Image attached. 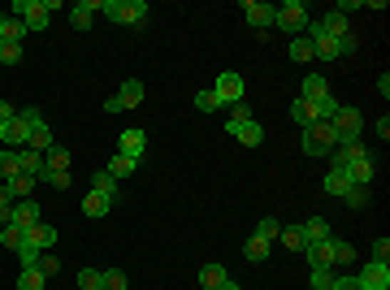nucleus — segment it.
Instances as JSON below:
<instances>
[{"mask_svg": "<svg viewBox=\"0 0 390 290\" xmlns=\"http://www.w3.org/2000/svg\"><path fill=\"white\" fill-rule=\"evenodd\" d=\"M329 126H334L339 147H351V143H360V135H364V113L351 108V104H339V113L329 118Z\"/></svg>", "mask_w": 390, "mask_h": 290, "instance_id": "nucleus-1", "label": "nucleus"}, {"mask_svg": "<svg viewBox=\"0 0 390 290\" xmlns=\"http://www.w3.org/2000/svg\"><path fill=\"white\" fill-rule=\"evenodd\" d=\"M100 14L113 26H143L148 5H143V0H100Z\"/></svg>", "mask_w": 390, "mask_h": 290, "instance_id": "nucleus-2", "label": "nucleus"}, {"mask_svg": "<svg viewBox=\"0 0 390 290\" xmlns=\"http://www.w3.org/2000/svg\"><path fill=\"white\" fill-rule=\"evenodd\" d=\"M308 22H312V14L299 5V0H287V5H277V18H273V26H277V31H287L291 39H295V35H304V31H308Z\"/></svg>", "mask_w": 390, "mask_h": 290, "instance_id": "nucleus-3", "label": "nucleus"}, {"mask_svg": "<svg viewBox=\"0 0 390 290\" xmlns=\"http://www.w3.org/2000/svg\"><path fill=\"white\" fill-rule=\"evenodd\" d=\"M334 147H339V139H334V126H329V122L304 126V152H308V156H329Z\"/></svg>", "mask_w": 390, "mask_h": 290, "instance_id": "nucleus-4", "label": "nucleus"}, {"mask_svg": "<svg viewBox=\"0 0 390 290\" xmlns=\"http://www.w3.org/2000/svg\"><path fill=\"white\" fill-rule=\"evenodd\" d=\"M212 91H217L221 108H235V104H243V74H235V70H221V74H217V83H212Z\"/></svg>", "mask_w": 390, "mask_h": 290, "instance_id": "nucleus-5", "label": "nucleus"}, {"mask_svg": "<svg viewBox=\"0 0 390 290\" xmlns=\"http://www.w3.org/2000/svg\"><path fill=\"white\" fill-rule=\"evenodd\" d=\"M226 135H235L243 147H260L265 143V126L256 118H226Z\"/></svg>", "mask_w": 390, "mask_h": 290, "instance_id": "nucleus-6", "label": "nucleus"}, {"mask_svg": "<svg viewBox=\"0 0 390 290\" xmlns=\"http://www.w3.org/2000/svg\"><path fill=\"white\" fill-rule=\"evenodd\" d=\"M14 18L26 22V31H48V9H43V0H14Z\"/></svg>", "mask_w": 390, "mask_h": 290, "instance_id": "nucleus-7", "label": "nucleus"}, {"mask_svg": "<svg viewBox=\"0 0 390 290\" xmlns=\"http://www.w3.org/2000/svg\"><path fill=\"white\" fill-rule=\"evenodd\" d=\"M343 173L351 178V187H369V182H373V173H377V165H373V152H369V147H360V156H351Z\"/></svg>", "mask_w": 390, "mask_h": 290, "instance_id": "nucleus-8", "label": "nucleus"}, {"mask_svg": "<svg viewBox=\"0 0 390 290\" xmlns=\"http://www.w3.org/2000/svg\"><path fill=\"white\" fill-rule=\"evenodd\" d=\"M277 18V5H265V0H243V22L252 31H269Z\"/></svg>", "mask_w": 390, "mask_h": 290, "instance_id": "nucleus-9", "label": "nucleus"}, {"mask_svg": "<svg viewBox=\"0 0 390 290\" xmlns=\"http://www.w3.org/2000/svg\"><path fill=\"white\" fill-rule=\"evenodd\" d=\"M31 113H35V108H22L18 118L5 126V139H0V143L14 147V152H22V147H26V135H31Z\"/></svg>", "mask_w": 390, "mask_h": 290, "instance_id": "nucleus-10", "label": "nucleus"}, {"mask_svg": "<svg viewBox=\"0 0 390 290\" xmlns=\"http://www.w3.org/2000/svg\"><path fill=\"white\" fill-rule=\"evenodd\" d=\"M356 281H360L364 290H390V264H381V260H369V264L356 273Z\"/></svg>", "mask_w": 390, "mask_h": 290, "instance_id": "nucleus-11", "label": "nucleus"}, {"mask_svg": "<svg viewBox=\"0 0 390 290\" xmlns=\"http://www.w3.org/2000/svg\"><path fill=\"white\" fill-rule=\"evenodd\" d=\"M118 152H122V156H135V160H143V152H148V135H143L139 126H126V130L118 135Z\"/></svg>", "mask_w": 390, "mask_h": 290, "instance_id": "nucleus-12", "label": "nucleus"}, {"mask_svg": "<svg viewBox=\"0 0 390 290\" xmlns=\"http://www.w3.org/2000/svg\"><path fill=\"white\" fill-rule=\"evenodd\" d=\"M52 143H57V139H52V126L39 118V113H31V135H26V147H31V152H48Z\"/></svg>", "mask_w": 390, "mask_h": 290, "instance_id": "nucleus-13", "label": "nucleus"}, {"mask_svg": "<svg viewBox=\"0 0 390 290\" xmlns=\"http://www.w3.org/2000/svg\"><path fill=\"white\" fill-rule=\"evenodd\" d=\"M57 225H48V221H35L31 229H26V243H35L39 252H52V247H57Z\"/></svg>", "mask_w": 390, "mask_h": 290, "instance_id": "nucleus-14", "label": "nucleus"}, {"mask_svg": "<svg viewBox=\"0 0 390 290\" xmlns=\"http://www.w3.org/2000/svg\"><path fill=\"white\" fill-rule=\"evenodd\" d=\"M299 256H308L312 269H334V239H325V243H308Z\"/></svg>", "mask_w": 390, "mask_h": 290, "instance_id": "nucleus-15", "label": "nucleus"}, {"mask_svg": "<svg viewBox=\"0 0 390 290\" xmlns=\"http://www.w3.org/2000/svg\"><path fill=\"white\" fill-rule=\"evenodd\" d=\"M108 212H113V200H108V195H100V191H87V195H83V217L100 221V217H108Z\"/></svg>", "mask_w": 390, "mask_h": 290, "instance_id": "nucleus-16", "label": "nucleus"}, {"mask_svg": "<svg viewBox=\"0 0 390 290\" xmlns=\"http://www.w3.org/2000/svg\"><path fill=\"white\" fill-rule=\"evenodd\" d=\"M35 221H39V204H35V195H31V200H14V221H9V225L31 229Z\"/></svg>", "mask_w": 390, "mask_h": 290, "instance_id": "nucleus-17", "label": "nucleus"}, {"mask_svg": "<svg viewBox=\"0 0 390 290\" xmlns=\"http://www.w3.org/2000/svg\"><path fill=\"white\" fill-rule=\"evenodd\" d=\"M91 14H100V0H78L70 9V26L74 31H91Z\"/></svg>", "mask_w": 390, "mask_h": 290, "instance_id": "nucleus-18", "label": "nucleus"}, {"mask_svg": "<svg viewBox=\"0 0 390 290\" xmlns=\"http://www.w3.org/2000/svg\"><path fill=\"white\" fill-rule=\"evenodd\" d=\"M299 229H304V243H325V239H334V229H329L325 217H308Z\"/></svg>", "mask_w": 390, "mask_h": 290, "instance_id": "nucleus-19", "label": "nucleus"}, {"mask_svg": "<svg viewBox=\"0 0 390 290\" xmlns=\"http://www.w3.org/2000/svg\"><path fill=\"white\" fill-rule=\"evenodd\" d=\"M312 56H317V61H339V56H347L343 52V39H312Z\"/></svg>", "mask_w": 390, "mask_h": 290, "instance_id": "nucleus-20", "label": "nucleus"}, {"mask_svg": "<svg viewBox=\"0 0 390 290\" xmlns=\"http://www.w3.org/2000/svg\"><path fill=\"white\" fill-rule=\"evenodd\" d=\"M321 187H325V191H329L334 200H343V195L351 191V178H347V173H343V169H329V173H325V178H321Z\"/></svg>", "mask_w": 390, "mask_h": 290, "instance_id": "nucleus-21", "label": "nucleus"}, {"mask_svg": "<svg viewBox=\"0 0 390 290\" xmlns=\"http://www.w3.org/2000/svg\"><path fill=\"white\" fill-rule=\"evenodd\" d=\"M329 95V78H321V74H312V78H304V87H299V100H308V104H317V100H325Z\"/></svg>", "mask_w": 390, "mask_h": 290, "instance_id": "nucleus-22", "label": "nucleus"}, {"mask_svg": "<svg viewBox=\"0 0 390 290\" xmlns=\"http://www.w3.org/2000/svg\"><path fill=\"white\" fill-rule=\"evenodd\" d=\"M304 104H308V100H304ZM334 113H339V95H334V91H329L325 100H317V104H308V118H312V122H329V118H334Z\"/></svg>", "mask_w": 390, "mask_h": 290, "instance_id": "nucleus-23", "label": "nucleus"}, {"mask_svg": "<svg viewBox=\"0 0 390 290\" xmlns=\"http://www.w3.org/2000/svg\"><path fill=\"white\" fill-rule=\"evenodd\" d=\"M104 169H108V173H113V178L122 182V178H130V173L139 169V160H135V156H122V152H113V156H108V165H104Z\"/></svg>", "mask_w": 390, "mask_h": 290, "instance_id": "nucleus-24", "label": "nucleus"}, {"mask_svg": "<svg viewBox=\"0 0 390 290\" xmlns=\"http://www.w3.org/2000/svg\"><path fill=\"white\" fill-rule=\"evenodd\" d=\"M143 95H148V91H143V83H139V78H126V83H122V91H118V100H122L126 108H139V104H143Z\"/></svg>", "mask_w": 390, "mask_h": 290, "instance_id": "nucleus-25", "label": "nucleus"}, {"mask_svg": "<svg viewBox=\"0 0 390 290\" xmlns=\"http://www.w3.org/2000/svg\"><path fill=\"white\" fill-rule=\"evenodd\" d=\"M91 191H100V195H108V200H118V178L108 169H96L91 173Z\"/></svg>", "mask_w": 390, "mask_h": 290, "instance_id": "nucleus-26", "label": "nucleus"}, {"mask_svg": "<svg viewBox=\"0 0 390 290\" xmlns=\"http://www.w3.org/2000/svg\"><path fill=\"white\" fill-rule=\"evenodd\" d=\"M287 56H291V61H295V66H304V61H312V39H308V35H295V39L287 43Z\"/></svg>", "mask_w": 390, "mask_h": 290, "instance_id": "nucleus-27", "label": "nucleus"}, {"mask_svg": "<svg viewBox=\"0 0 390 290\" xmlns=\"http://www.w3.org/2000/svg\"><path fill=\"white\" fill-rule=\"evenodd\" d=\"M277 243H282L287 252H304L308 243H304V229L299 225H282V229H277Z\"/></svg>", "mask_w": 390, "mask_h": 290, "instance_id": "nucleus-28", "label": "nucleus"}, {"mask_svg": "<svg viewBox=\"0 0 390 290\" xmlns=\"http://www.w3.org/2000/svg\"><path fill=\"white\" fill-rule=\"evenodd\" d=\"M18 169H22V173H31V178H39V173H43V152L22 147V152H18Z\"/></svg>", "mask_w": 390, "mask_h": 290, "instance_id": "nucleus-29", "label": "nucleus"}, {"mask_svg": "<svg viewBox=\"0 0 390 290\" xmlns=\"http://www.w3.org/2000/svg\"><path fill=\"white\" fill-rule=\"evenodd\" d=\"M22 243H26V229H22V225H0V247L18 252Z\"/></svg>", "mask_w": 390, "mask_h": 290, "instance_id": "nucleus-30", "label": "nucleus"}, {"mask_svg": "<svg viewBox=\"0 0 390 290\" xmlns=\"http://www.w3.org/2000/svg\"><path fill=\"white\" fill-rule=\"evenodd\" d=\"M226 277H230V273L221 269V264H204V269H200V286H204V290H217Z\"/></svg>", "mask_w": 390, "mask_h": 290, "instance_id": "nucleus-31", "label": "nucleus"}, {"mask_svg": "<svg viewBox=\"0 0 390 290\" xmlns=\"http://www.w3.org/2000/svg\"><path fill=\"white\" fill-rule=\"evenodd\" d=\"M277 229H282V221H277V217H260L252 234H256V239H265V243H277Z\"/></svg>", "mask_w": 390, "mask_h": 290, "instance_id": "nucleus-32", "label": "nucleus"}, {"mask_svg": "<svg viewBox=\"0 0 390 290\" xmlns=\"http://www.w3.org/2000/svg\"><path fill=\"white\" fill-rule=\"evenodd\" d=\"M43 165H48V169H70V147L52 143V147L43 152Z\"/></svg>", "mask_w": 390, "mask_h": 290, "instance_id": "nucleus-33", "label": "nucleus"}, {"mask_svg": "<svg viewBox=\"0 0 390 290\" xmlns=\"http://www.w3.org/2000/svg\"><path fill=\"white\" fill-rule=\"evenodd\" d=\"M39 182H48V187H57V191H70V169H48V165H43V173H39Z\"/></svg>", "mask_w": 390, "mask_h": 290, "instance_id": "nucleus-34", "label": "nucleus"}, {"mask_svg": "<svg viewBox=\"0 0 390 290\" xmlns=\"http://www.w3.org/2000/svg\"><path fill=\"white\" fill-rule=\"evenodd\" d=\"M18 173H22V169H18V152H14V147L0 152V182H14Z\"/></svg>", "mask_w": 390, "mask_h": 290, "instance_id": "nucleus-35", "label": "nucleus"}, {"mask_svg": "<svg viewBox=\"0 0 390 290\" xmlns=\"http://www.w3.org/2000/svg\"><path fill=\"white\" fill-rule=\"evenodd\" d=\"M100 290H130V281H126L122 269H104L100 273Z\"/></svg>", "mask_w": 390, "mask_h": 290, "instance_id": "nucleus-36", "label": "nucleus"}, {"mask_svg": "<svg viewBox=\"0 0 390 290\" xmlns=\"http://www.w3.org/2000/svg\"><path fill=\"white\" fill-rule=\"evenodd\" d=\"M43 286H48V277L39 269H22L18 273V290H43Z\"/></svg>", "mask_w": 390, "mask_h": 290, "instance_id": "nucleus-37", "label": "nucleus"}, {"mask_svg": "<svg viewBox=\"0 0 390 290\" xmlns=\"http://www.w3.org/2000/svg\"><path fill=\"white\" fill-rule=\"evenodd\" d=\"M35 182H39V178H31V173H18V178L9 182V187H14V200H31V195H35Z\"/></svg>", "mask_w": 390, "mask_h": 290, "instance_id": "nucleus-38", "label": "nucleus"}, {"mask_svg": "<svg viewBox=\"0 0 390 290\" xmlns=\"http://www.w3.org/2000/svg\"><path fill=\"white\" fill-rule=\"evenodd\" d=\"M269 252H273V243H265V239H256V234L247 239V260H252V264H260V260H269Z\"/></svg>", "mask_w": 390, "mask_h": 290, "instance_id": "nucleus-39", "label": "nucleus"}, {"mask_svg": "<svg viewBox=\"0 0 390 290\" xmlns=\"http://www.w3.org/2000/svg\"><path fill=\"white\" fill-rule=\"evenodd\" d=\"M356 260V247L347 243V239H334V269H339V264H351Z\"/></svg>", "mask_w": 390, "mask_h": 290, "instance_id": "nucleus-40", "label": "nucleus"}, {"mask_svg": "<svg viewBox=\"0 0 390 290\" xmlns=\"http://www.w3.org/2000/svg\"><path fill=\"white\" fill-rule=\"evenodd\" d=\"M14 256H18V264H22V269H35V264H39V256H43V252H39V247H35V243H22V247H18V252H14Z\"/></svg>", "mask_w": 390, "mask_h": 290, "instance_id": "nucleus-41", "label": "nucleus"}, {"mask_svg": "<svg viewBox=\"0 0 390 290\" xmlns=\"http://www.w3.org/2000/svg\"><path fill=\"white\" fill-rule=\"evenodd\" d=\"M195 108H200V113H217V108H221L217 91H212V87H208V91H200V95H195Z\"/></svg>", "mask_w": 390, "mask_h": 290, "instance_id": "nucleus-42", "label": "nucleus"}, {"mask_svg": "<svg viewBox=\"0 0 390 290\" xmlns=\"http://www.w3.org/2000/svg\"><path fill=\"white\" fill-rule=\"evenodd\" d=\"M22 61V43H0V66H18Z\"/></svg>", "mask_w": 390, "mask_h": 290, "instance_id": "nucleus-43", "label": "nucleus"}, {"mask_svg": "<svg viewBox=\"0 0 390 290\" xmlns=\"http://www.w3.org/2000/svg\"><path fill=\"white\" fill-rule=\"evenodd\" d=\"M334 277H339V269H312V290H329Z\"/></svg>", "mask_w": 390, "mask_h": 290, "instance_id": "nucleus-44", "label": "nucleus"}, {"mask_svg": "<svg viewBox=\"0 0 390 290\" xmlns=\"http://www.w3.org/2000/svg\"><path fill=\"white\" fill-rule=\"evenodd\" d=\"M35 269H39V273H43V277H57V273H61V260H57V256H48V252H43V256H39V264H35Z\"/></svg>", "mask_w": 390, "mask_h": 290, "instance_id": "nucleus-45", "label": "nucleus"}, {"mask_svg": "<svg viewBox=\"0 0 390 290\" xmlns=\"http://www.w3.org/2000/svg\"><path fill=\"white\" fill-rule=\"evenodd\" d=\"M291 118H295V122H299V130H304V126H312V118H308V104H304V100H299V95H295V100H291Z\"/></svg>", "mask_w": 390, "mask_h": 290, "instance_id": "nucleus-46", "label": "nucleus"}, {"mask_svg": "<svg viewBox=\"0 0 390 290\" xmlns=\"http://www.w3.org/2000/svg\"><path fill=\"white\" fill-rule=\"evenodd\" d=\"M329 290H364V286L356 281V273H339V277L329 281Z\"/></svg>", "mask_w": 390, "mask_h": 290, "instance_id": "nucleus-47", "label": "nucleus"}, {"mask_svg": "<svg viewBox=\"0 0 390 290\" xmlns=\"http://www.w3.org/2000/svg\"><path fill=\"white\" fill-rule=\"evenodd\" d=\"M78 286L83 290H100V269H78Z\"/></svg>", "mask_w": 390, "mask_h": 290, "instance_id": "nucleus-48", "label": "nucleus"}, {"mask_svg": "<svg viewBox=\"0 0 390 290\" xmlns=\"http://www.w3.org/2000/svg\"><path fill=\"white\" fill-rule=\"evenodd\" d=\"M14 118H18V108H14L9 100H0V139H5V126H9Z\"/></svg>", "mask_w": 390, "mask_h": 290, "instance_id": "nucleus-49", "label": "nucleus"}, {"mask_svg": "<svg viewBox=\"0 0 390 290\" xmlns=\"http://www.w3.org/2000/svg\"><path fill=\"white\" fill-rule=\"evenodd\" d=\"M343 200H347L351 208H364V204H369V187H351V191H347Z\"/></svg>", "mask_w": 390, "mask_h": 290, "instance_id": "nucleus-50", "label": "nucleus"}, {"mask_svg": "<svg viewBox=\"0 0 390 290\" xmlns=\"http://www.w3.org/2000/svg\"><path fill=\"white\" fill-rule=\"evenodd\" d=\"M386 256H390V239L381 234V239H373V260H381V264H386Z\"/></svg>", "mask_w": 390, "mask_h": 290, "instance_id": "nucleus-51", "label": "nucleus"}, {"mask_svg": "<svg viewBox=\"0 0 390 290\" xmlns=\"http://www.w3.org/2000/svg\"><path fill=\"white\" fill-rule=\"evenodd\" d=\"M104 113H126V104H122L118 95H108V100H104Z\"/></svg>", "mask_w": 390, "mask_h": 290, "instance_id": "nucleus-52", "label": "nucleus"}, {"mask_svg": "<svg viewBox=\"0 0 390 290\" xmlns=\"http://www.w3.org/2000/svg\"><path fill=\"white\" fill-rule=\"evenodd\" d=\"M0 204H5V208L14 204V187H9V182H0Z\"/></svg>", "mask_w": 390, "mask_h": 290, "instance_id": "nucleus-53", "label": "nucleus"}, {"mask_svg": "<svg viewBox=\"0 0 390 290\" xmlns=\"http://www.w3.org/2000/svg\"><path fill=\"white\" fill-rule=\"evenodd\" d=\"M377 95H381V100L390 95V74H381V78H377Z\"/></svg>", "mask_w": 390, "mask_h": 290, "instance_id": "nucleus-54", "label": "nucleus"}, {"mask_svg": "<svg viewBox=\"0 0 390 290\" xmlns=\"http://www.w3.org/2000/svg\"><path fill=\"white\" fill-rule=\"evenodd\" d=\"M377 139H381V143L390 139V122H386V118H377Z\"/></svg>", "mask_w": 390, "mask_h": 290, "instance_id": "nucleus-55", "label": "nucleus"}, {"mask_svg": "<svg viewBox=\"0 0 390 290\" xmlns=\"http://www.w3.org/2000/svg\"><path fill=\"white\" fill-rule=\"evenodd\" d=\"M217 290H243V286H239V281H230V277H226V281H221V286H217Z\"/></svg>", "mask_w": 390, "mask_h": 290, "instance_id": "nucleus-56", "label": "nucleus"}, {"mask_svg": "<svg viewBox=\"0 0 390 290\" xmlns=\"http://www.w3.org/2000/svg\"><path fill=\"white\" fill-rule=\"evenodd\" d=\"M0 43H5V26H0Z\"/></svg>", "mask_w": 390, "mask_h": 290, "instance_id": "nucleus-57", "label": "nucleus"}]
</instances>
